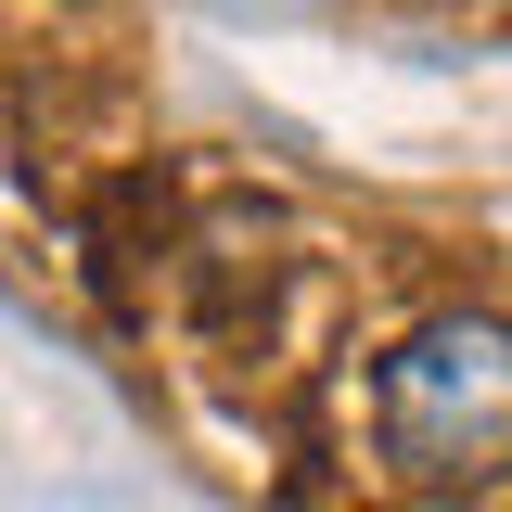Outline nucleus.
Returning a JSON list of instances; mask_svg holds the SVG:
<instances>
[{
    "label": "nucleus",
    "mask_w": 512,
    "mask_h": 512,
    "mask_svg": "<svg viewBox=\"0 0 512 512\" xmlns=\"http://www.w3.org/2000/svg\"><path fill=\"white\" fill-rule=\"evenodd\" d=\"M372 461L410 500L512 487V320L500 308H423L372 359Z\"/></svg>",
    "instance_id": "f257e3e1"
}]
</instances>
